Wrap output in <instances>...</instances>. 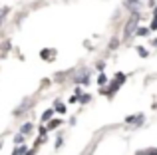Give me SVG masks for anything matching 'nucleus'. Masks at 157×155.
<instances>
[{
    "label": "nucleus",
    "instance_id": "nucleus-20",
    "mask_svg": "<svg viewBox=\"0 0 157 155\" xmlns=\"http://www.w3.org/2000/svg\"><path fill=\"white\" fill-rule=\"evenodd\" d=\"M12 155H18V153H16V151H12Z\"/></svg>",
    "mask_w": 157,
    "mask_h": 155
},
{
    "label": "nucleus",
    "instance_id": "nucleus-3",
    "mask_svg": "<svg viewBox=\"0 0 157 155\" xmlns=\"http://www.w3.org/2000/svg\"><path fill=\"white\" fill-rule=\"evenodd\" d=\"M40 58L46 60V62H52V60L56 58V50H54V48H44V50L40 52Z\"/></svg>",
    "mask_w": 157,
    "mask_h": 155
},
{
    "label": "nucleus",
    "instance_id": "nucleus-19",
    "mask_svg": "<svg viewBox=\"0 0 157 155\" xmlns=\"http://www.w3.org/2000/svg\"><path fill=\"white\" fill-rule=\"evenodd\" d=\"M153 18H157V8H155V10H153Z\"/></svg>",
    "mask_w": 157,
    "mask_h": 155
},
{
    "label": "nucleus",
    "instance_id": "nucleus-13",
    "mask_svg": "<svg viewBox=\"0 0 157 155\" xmlns=\"http://www.w3.org/2000/svg\"><path fill=\"white\" fill-rule=\"evenodd\" d=\"M127 6H131V10H137L139 2H137V0H127Z\"/></svg>",
    "mask_w": 157,
    "mask_h": 155
},
{
    "label": "nucleus",
    "instance_id": "nucleus-9",
    "mask_svg": "<svg viewBox=\"0 0 157 155\" xmlns=\"http://www.w3.org/2000/svg\"><path fill=\"white\" fill-rule=\"evenodd\" d=\"M62 125V119H52L50 123H48V129H56V127H60Z\"/></svg>",
    "mask_w": 157,
    "mask_h": 155
},
{
    "label": "nucleus",
    "instance_id": "nucleus-6",
    "mask_svg": "<svg viewBox=\"0 0 157 155\" xmlns=\"http://www.w3.org/2000/svg\"><path fill=\"white\" fill-rule=\"evenodd\" d=\"M32 129H34V125H32V123H24L20 131H22V135H28V133H32Z\"/></svg>",
    "mask_w": 157,
    "mask_h": 155
},
{
    "label": "nucleus",
    "instance_id": "nucleus-16",
    "mask_svg": "<svg viewBox=\"0 0 157 155\" xmlns=\"http://www.w3.org/2000/svg\"><path fill=\"white\" fill-rule=\"evenodd\" d=\"M88 101H90V96L88 93H82L80 96V104H88Z\"/></svg>",
    "mask_w": 157,
    "mask_h": 155
},
{
    "label": "nucleus",
    "instance_id": "nucleus-21",
    "mask_svg": "<svg viewBox=\"0 0 157 155\" xmlns=\"http://www.w3.org/2000/svg\"><path fill=\"white\" fill-rule=\"evenodd\" d=\"M0 147H2V139H0Z\"/></svg>",
    "mask_w": 157,
    "mask_h": 155
},
{
    "label": "nucleus",
    "instance_id": "nucleus-8",
    "mask_svg": "<svg viewBox=\"0 0 157 155\" xmlns=\"http://www.w3.org/2000/svg\"><path fill=\"white\" fill-rule=\"evenodd\" d=\"M54 109H56L58 113H66V105L62 104V101H56V105H54Z\"/></svg>",
    "mask_w": 157,
    "mask_h": 155
},
{
    "label": "nucleus",
    "instance_id": "nucleus-4",
    "mask_svg": "<svg viewBox=\"0 0 157 155\" xmlns=\"http://www.w3.org/2000/svg\"><path fill=\"white\" fill-rule=\"evenodd\" d=\"M54 113H56V109H54V108L46 109V112H44V115H42V121H44V123H48V121H52V115H54Z\"/></svg>",
    "mask_w": 157,
    "mask_h": 155
},
{
    "label": "nucleus",
    "instance_id": "nucleus-2",
    "mask_svg": "<svg viewBox=\"0 0 157 155\" xmlns=\"http://www.w3.org/2000/svg\"><path fill=\"white\" fill-rule=\"evenodd\" d=\"M137 22H139L137 14H133V16L129 18V22L125 24V36H127V38H129V36H131V34L135 32V28H137Z\"/></svg>",
    "mask_w": 157,
    "mask_h": 155
},
{
    "label": "nucleus",
    "instance_id": "nucleus-7",
    "mask_svg": "<svg viewBox=\"0 0 157 155\" xmlns=\"http://www.w3.org/2000/svg\"><path fill=\"white\" fill-rule=\"evenodd\" d=\"M14 151L18 153V155H26L28 151H30V149H28L26 145H16V149H14Z\"/></svg>",
    "mask_w": 157,
    "mask_h": 155
},
{
    "label": "nucleus",
    "instance_id": "nucleus-1",
    "mask_svg": "<svg viewBox=\"0 0 157 155\" xmlns=\"http://www.w3.org/2000/svg\"><path fill=\"white\" fill-rule=\"evenodd\" d=\"M123 81H125V74H115V80L109 84V88H107V89H104V93H105V96H109V97H113V93L119 89V85H121Z\"/></svg>",
    "mask_w": 157,
    "mask_h": 155
},
{
    "label": "nucleus",
    "instance_id": "nucleus-15",
    "mask_svg": "<svg viewBox=\"0 0 157 155\" xmlns=\"http://www.w3.org/2000/svg\"><path fill=\"white\" fill-rule=\"evenodd\" d=\"M98 84H100V85H105L107 84V78L104 74H100V78H98Z\"/></svg>",
    "mask_w": 157,
    "mask_h": 155
},
{
    "label": "nucleus",
    "instance_id": "nucleus-12",
    "mask_svg": "<svg viewBox=\"0 0 157 155\" xmlns=\"http://www.w3.org/2000/svg\"><path fill=\"white\" fill-rule=\"evenodd\" d=\"M22 141H24V135H22V133H16V135H14V143L22 145Z\"/></svg>",
    "mask_w": 157,
    "mask_h": 155
},
{
    "label": "nucleus",
    "instance_id": "nucleus-10",
    "mask_svg": "<svg viewBox=\"0 0 157 155\" xmlns=\"http://www.w3.org/2000/svg\"><path fill=\"white\" fill-rule=\"evenodd\" d=\"M26 108H30V101H24V105H20V108L16 109V112H14V115H20V113H22Z\"/></svg>",
    "mask_w": 157,
    "mask_h": 155
},
{
    "label": "nucleus",
    "instance_id": "nucleus-18",
    "mask_svg": "<svg viewBox=\"0 0 157 155\" xmlns=\"http://www.w3.org/2000/svg\"><path fill=\"white\" fill-rule=\"evenodd\" d=\"M36 151H38V149H36V147H32V149H30V151H28L26 155H36Z\"/></svg>",
    "mask_w": 157,
    "mask_h": 155
},
{
    "label": "nucleus",
    "instance_id": "nucleus-14",
    "mask_svg": "<svg viewBox=\"0 0 157 155\" xmlns=\"http://www.w3.org/2000/svg\"><path fill=\"white\" fill-rule=\"evenodd\" d=\"M137 54L141 56V58H147V54H149V52H147L145 48H141V46H139V48H137Z\"/></svg>",
    "mask_w": 157,
    "mask_h": 155
},
{
    "label": "nucleus",
    "instance_id": "nucleus-11",
    "mask_svg": "<svg viewBox=\"0 0 157 155\" xmlns=\"http://www.w3.org/2000/svg\"><path fill=\"white\" fill-rule=\"evenodd\" d=\"M149 30H151V28H139L137 36H143V38H145V36H149Z\"/></svg>",
    "mask_w": 157,
    "mask_h": 155
},
{
    "label": "nucleus",
    "instance_id": "nucleus-17",
    "mask_svg": "<svg viewBox=\"0 0 157 155\" xmlns=\"http://www.w3.org/2000/svg\"><path fill=\"white\" fill-rule=\"evenodd\" d=\"M149 28H151V30H157V18H153V22H151Z\"/></svg>",
    "mask_w": 157,
    "mask_h": 155
},
{
    "label": "nucleus",
    "instance_id": "nucleus-22",
    "mask_svg": "<svg viewBox=\"0 0 157 155\" xmlns=\"http://www.w3.org/2000/svg\"><path fill=\"white\" fill-rule=\"evenodd\" d=\"M153 155H157V151H153Z\"/></svg>",
    "mask_w": 157,
    "mask_h": 155
},
{
    "label": "nucleus",
    "instance_id": "nucleus-5",
    "mask_svg": "<svg viewBox=\"0 0 157 155\" xmlns=\"http://www.w3.org/2000/svg\"><path fill=\"white\" fill-rule=\"evenodd\" d=\"M125 121H127V123H137L139 125L143 121V115H141V113H137V115H133V117H127Z\"/></svg>",
    "mask_w": 157,
    "mask_h": 155
}]
</instances>
